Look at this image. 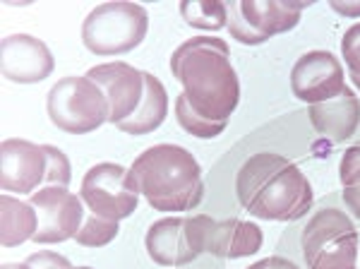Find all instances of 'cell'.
<instances>
[{
  "label": "cell",
  "mask_w": 360,
  "mask_h": 269,
  "mask_svg": "<svg viewBox=\"0 0 360 269\" xmlns=\"http://www.w3.org/2000/svg\"><path fill=\"white\" fill-rule=\"evenodd\" d=\"M229 58V44L219 37H193L171 56V73L188 104L214 123H229L240 104V80Z\"/></svg>",
  "instance_id": "6da1fadb"
},
{
  "label": "cell",
  "mask_w": 360,
  "mask_h": 269,
  "mask_svg": "<svg viewBox=\"0 0 360 269\" xmlns=\"http://www.w3.org/2000/svg\"><path fill=\"white\" fill-rule=\"evenodd\" d=\"M236 197L248 214L264 221L303 219L315 204L307 175L278 151H257L240 163Z\"/></svg>",
  "instance_id": "7a4b0ae2"
},
{
  "label": "cell",
  "mask_w": 360,
  "mask_h": 269,
  "mask_svg": "<svg viewBox=\"0 0 360 269\" xmlns=\"http://www.w3.org/2000/svg\"><path fill=\"white\" fill-rule=\"evenodd\" d=\"M139 195L166 214L193 212L205 200V175L193 154L180 144H154L130 166Z\"/></svg>",
  "instance_id": "3957f363"
},
{
  "label": "cell",
  "mask_w": 360,
  "mask_h": 269,
  "mask_svg": "<svg viewBox=\"0 0 360 269\" xmlns=\"http://www.w3.org/2000/svg\"><path fill=\"white\" fill-rule=\"evenodd\" d=\"M360 233L353 219L336 207H322L305 221L300 253L305 269H356Z\"/></svg>",
  "instance_id": "277c9868"
},
{
  "label": "cell",
  "mask_w": 360,
  "mask_h": 269,
  "mask_svg": "<svg viewBox=\"0 0 360 269\" xmlns=\"http://www.w3.org/2000/svg\"><path fill=\"white\" fill-rule=\"evenodd\" d=\"M149 32V13L137 3H101L84 17L82 44L94 56H123L135 51Z\"/></svg>",
  "instance_id": "5b68a950"
},
{
  "label": "cell",
  "mask_w": 360,
  "mask_h": 269,
  "mask_svg": "<svg viewBox=\"0 0 360 269\" xmlns=\"http://www.w3.org/2000/svg\"><path fill=\"white\" fill-rule=\"evenodd\" d=\"M46 111L56 127L70 134L94 132L108 123V101L89 77H63L49 89Z\"/></svg>",
  "instance_id": "8992f818"
},
{
  "label": "cell",
  "mask_w": 360,
  "mask_h": 269,
  "mask_svg": "<svg viewBox=\"0 0 360 269\" xmlns=\"http://www.w3.org/2000/svg\"><path fill=\"white\" fill-rule=\"evenodd\" d=\"M79 197L91 214L103 219H127L139 204V188L132 171L120 163L103 161L91 166L82 178Z\"/></svg>",
  "instance_id": "52a82bcc"
},
{
  "label": "cell",
  "mask_w": 360,
  "mask_h": 269,
  "mask_svg": "<svg viewBox=\"0 0 360 269\" xmlns=\"http://www.w3.org/2000/svg\"><path fill=\"white\" fill-rule=\"evenodd\" d=\"M144 248L161 267L190 265L205 253V214L154 221L144 236Z\"/></svg>",
  "instance_id": "ba28073f"
},
{
  "label": "cell",
  "mask_w": 360,
  "mask_h": 269,
  "mask_svg": "<svg viewBox=\"0 0 360 269\" xmlns=\"http://www.w3.org/2000/svg\"><path fill=\"white\" fill-rule=\"evenodd\" d=\"M29 202L39 216V229L32 238L34 243H65L77 236L84 221V202L79 195L60 188V185H46L34 195H29Z\"/></svg>",
  "instance_id": "9c48e42d"
},
{
  "label": "cell",
  "mask_w": 360,
  "mask_h": 269,
  "mask_svg": "<svg viewBox=\"0 0 360 269\" xmlns=\"http://www.w3.org/2000/svg\"><path fill=\"white\" fill-rule=\"evenodd\" d=\"M346 87V75L341 61L329 51H307L295 61L291 70L293 96L307 106L339 96Z\"/></svg>",
  "instance_id": "30bf717a"
},
{
  "label": "cell",
  "mask_w": 360,
  "mask_h": 269,
  "mask_svg": "<svg viewBox=\"0 0 360 269\" xmlns=\"http://www.w3.org/2000/svg\"><path fill=\"white\" fill-rule=\"evenodd\" d=\"M86 77L94 82L98 89L103 92V96H106L108 123H113V125L130 118L144 96V75L142 70L132 68L130 63H101V65L89 68Z\"/></svg>",
  "instance_id": "8fae6325"
},
{
  "label": "cell",
  "mask_w": 360,
  "mask_h": 269,
  "mask_svg": "<svg viewBox=\"0 0 360 269\" xmlns=\"http://www.w3.org/2000/svg\"><path fill=\"white\" fill-rule=\"evenodd\" d=\"M49 156L44 144L29 139H5L0 147V188L15 195H34L46 180Z\"/></svg>",
  "instance_id": "7c38bea8"
},
{
  "label": "cell",
  "mask_w": 360,
  "mask_h": 269,
  "mask_svg": "<svg viewBox=\"0 0 360 269\" xmlns=\"http://www.w3.org/2000/svg\"><path fill=\"white\" fill-rule=\"evenodd\" d=\"M0 70L15 85H37L53 75L56 58L46 41L32 34H10L0 44Z\"/></svg>",
  "instance_id": "4fadbf2b"
},
{
  "label": "cell",
  "mask_w": 360,
  "mask_h": 269,
  "mask_svg": "<svg viewBox=\"0 0 360 269\" xmlns=\"http://www.w3.org/2000/svg\"><path fill=\"white\" fill-rule=\"evenodd\" d=\"M264 233L255 221L245 219H214L205 214V253L221 260L252 257L262 250Z\"/></svg>",
  "instance_id": "5bb4252c"
},
{
  "label": "cell",
  "mask_w": 360,
  "mask_h": 269,
  "mask_svg": "<svg viewBox=\"0 0 360 269\" xmlns=\"http://www.w3.org/2000/svg\"><path fill=\"white\" fill-rule=\"evenodd\" d=\"M307 118L317 134L332 142H346L360 127V99L351 87H344L339 96L307 106Z\"/></svg>",
  "instance_id": "9a60e30c"
},
{
  "label": "cell",
  "mask_w": 360,
  "mask_h": 269,
  "mask_svg": "<svg viewBox=\"0 0 360 269\" xmlns=\"http://www.w3.org/2000/svg\"><path fill=\"white\" fill-rule=\"evenodd\" d=\"M310 5V0H238L243 20L266 41L298 27L300 13Z\"/></svg>",
  "instance_id": "2e32d148"
},
{
  "label": "cell",
  "mask_w": 360,
  "mask_h": 269,
  "mask_svg": "<svg viewBox=\"0 0 360 269\" xmlns=\"http://www.w3.org/2000/svg\"><path fill=\"white\" fill-rule=\"evenodd\" d=\"M144 96L139 101V106L130 118H125L123 123H118V130L125 134H132V137H139V134H149L154 132L156 127H161V123L166 120L168 115V94L166 87L161 85V80L152 73H144Z\"/></svg>",
  "instance_id": "e0dca14e"
},
{
  "label": "cell",
  "mask_w": 360,
  "mask_h": 269,
  "mask_svg": "<svg viewBox=\"0 0 360 269\" xmlns=\"http://www.w3.org/2000/svg\"><path fill=\"white\" fill-rule=\"evenodd\" d=\"M39 216L32 202L17 200L13 195L0 197V243L3 248H17L34 238Z\"/></svg>",
  "instance_id": "ac0fdd59"
},
{
  "label": "cell",
  "mask_w": 360,
  "mask_h": 269,
  "mask_svg": "<svg viewBox=\"0 0 360 269\" xmlns=\"http://www.w3.org/2000/svg\"><path fill=\"white\" fill-rule=\"evenodd\" d=\"M178 10L190 27L202 32H219L229 25V5L219 0H183Z\"/></svg>",
  "instance_id": "d6986e66"
},
{
  "label": "cell",
  "mask_w": 360,
  "mask_h": 269,
  "mask_svg": "<svg viewBox=\"0 0 360 269\" xmlns=\"http://www.w3.org/2000/svg\"><path fill=\"white\" fill-rule=\"evenodd\" d=\"M339 180H341V200L346 212L360 221V144L348 147L339 161Z\"/></svg>",
  "instance_id": "ffe728a7"
},
{
  "label": "cell",
  "mask_w": 360,
  "mask_h": 269,
  "mask_svg": "<svg viewBox=\"0 0 360 269\" xmlns=\"http://www.w3.org/2000/svg\"><path fill=\"white\" fill-rule=\"evenodd\" d=\"M176 120L178 125L183 127L188 134H193V137L197 139H214L219 137L229 123H214V120H207L205 115H200L197 111L190 106L188 99H185V94L180 92V94L176 96Z\"/></svg>",
  "instance_id": "44dd1931"
},
{
  "label": "cell",
  "mask_w": 360,
  "mask_h": 269,
  "mask_svg": "<svg viewBox=\"0 0 360 269\" xmlns=\"http://www.w3.org/2000/svg\"><path fill=\"white\" fill-rule=\"evenodd\" d=\"M118 236V221H111V219H103V216H96V214H84V221L79 226L77 236L75 241L84 248H103L111 241H115Z\"/></svg>",
  "instance_id": "7402d4cb"
},
{
  "label": "cell",
  "mask_w": 360,
  "mask_h": 269,
  "mask_svg": "<svg viewBox=\"0 0 360 269\" xmlns=\"http://www.w3.org/2000/svg\"><path fill=\"white\" fill-rule=\"evenodd\" d=\"M44 149H46V156H49V171H46L44 183L68 188V183L72 180V166H70V159L58 147H53V144H44Z\"/></svg>",
  "instance_id": "603a6c76"
},
{
  "label": "cell",
  "mask_w": 360,
  "mask_h": 269,
  "mask_svg": "<svg viewBox=\"0 0 360 269\" xmlns=\"http://www.w3.org/2000/svg\"><path fill=\"white\" fill-rule=\"evenodd\" d=\"M229 5V32H231V37H233L236 41H240L243 46H259V44H264V37H259L257 32H252V27L248 25L245 20H243V15H240V8H238V0L236 3H226Z\"/></svg>",
  "instance_id": "cb8c5ba5"
},
{
  "label": "cell",
  "mask_w": 360,
  "mask_h": 269,
  "mask_svg": "<svg viewBox=\"0 0 360 269\" xmlns=\"http://www.w3.org/2000/svg\"><path fill=\"white\" fill-rule=\"evenodd\" d=\"M341 56L348 68V75H360V22L351 25L341 39Z\"/></svg>",
  "instance_id": "d4e9b609"
},
{
  "label": "cell",
  "mask_w": 360,
  "mask_h": 269,
  "mask_svg": "<svg viewBox=\"0 0 360 269\" xmlns=\"http://www.w3.org/2000/svg\"><path fill=\"white\" fill-rule=\"evenodd\" d=\"M25 262L32 269H70V267H72V262H70L65 255L49 253V250H41V253H32Z\"/></svg>",
  "instance_id": "484cf974"
},
{
  "label": "cell",
  "mask_w": 360,
  "mask_h": 269,
  "mask_svg": "<svg viewBox=\"0 0 360 269\" xmlns=\"http://www.w3.org/2000/svg\"><path fill=\"white\" fill-rule=\"evenodd\" d=\"M248 269H300V267L288 260V257L271 255V257H264V260L255 262V265H250Z\"/></svg>",
  "instance_id": "4316f807"
},
{
  "label": "cell",
  "mask_w": 360,
  "mask_h": 269,
  "mask_svg": "<svg viewBox=\"0 0 360 269\" xmlns=\"http://www.w3.org/2000/svg\"><path fill=\"white\" fill-rule=\"evenodd\" d=\"M329 8L344 17H360V0H332Z\"/></svg>",
  "instance_id": "83f0119b"
},
{
  "label": "cell",
  "mask_w": 360,
  "mask_h": 269,
  "mask_svg": "<svg viewBox=\"0 0 360 269\" xmlns=\"http://www.w3.org/2000/svg\"><path fill=\"white\" fill-rule=\"evenodd\" d=\"M0 269H32V267H29L27 262H5Z\"/></svg>",
  "instance_id": "f1b7e54d"
},
{
  "label": "cell",
  "mask_w": 360,
  "mask_h": 269,
  "mask_svg": "<svg viewBox=\"0 0 360 269\" xmlns=\"http://www.w3.org/2000/svg\"><path fill=\"white\" fill-rule=\"evenodd\" d=\"M351 80H353V85H356L358 89H360V75H351Z\"/></svg>",
  "instance_id": "f546056e"
},
{
  "label": "cell",
  "mask_w": 360,
  "mask_h": 269,
  "mask_svg": "<svg viewBox=\"0 0 360 269\" xmlns=\"http://www.w3.org/2000/svg\"><path fill=\"white\" fill-rule=\"evenodd\" d=\"M70 269H94V267H70Z\"/></svg>",
  "instance_id": "4dcf8cb0"
}]
</instances>
